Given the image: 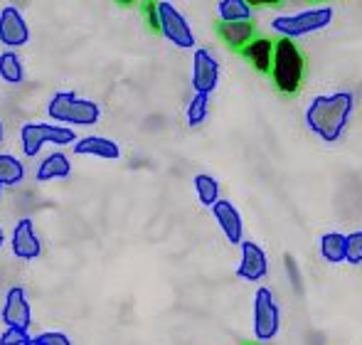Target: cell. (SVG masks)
Listing matches in <instances>:
<instances>
[{"label": "cell", "instance_id": "obj_1", "mask_svg": "<svg viewBox=\"0 0 362 345\" xmlns=\"http://www.w3.org/2000/svg\"><path fill=\"white\" fill-rule=\"evenodd\" d=\"M355 116V94L348 89L333 91V94H315L305 104L303 121L305 129L320 141V144H338L348 134L350 121Z\"/></svg>", "mask_w": 362, "mask_h": 345}, {"label": "cell", "instance_id": "obj_2", "mask_svg": "<svg viewBox=\"0 0 362 345\" xmlns=\"http://www.w3.org/2000/svg\"><path fill=\"white\" fill-rule=\"evenodd\" d=\"M335 20V8L333 5H310V8H303L298 13H286V15H276L272 18L269 28H272L274 35L284 40H300L308 37V35L323 33L333 25Z\"/></svg>", "mask_w": 362, "mask_h": 345}, {"label": "cell", "instance_id": "obj_3", "mask_svg": "<svg viewBox=\"0 0 362 345\" xmlns=\"http://www.w3.org/2000/svg\"><path fill=\"white\" fill-rule=\"evenodd\" d=\"M272 84L279 94L293 96L300 91V86L305 82V54L300 52V47L293 40H276V52H274V64H272Z\"/></svg>", "mask_w": 362, "mask_h": 345}, {"label": "cell", "instance_id": "obj_4", "mask_svg": "<svg viewBox=\"0 0 362 345\" xmlns=\"http://www.w3.org/2000/svg\"><path fill=\"white\" fill-rule=\"evenodd\" d=\"M252 333L254 343L269 345L281 333V306L276 301V293L269 286H257L252 298Z\"/></svg>", "mask_w": 362, "mask_h": 345}, {"label": "cell", "instance_id": "obj_5", "mask_svg": "<svg viewBox=\"0 0 362 345\" xmlns=\"http://www.w3.org/2000/svg\"><path fill=\"white\" fill-rule=\"evenodd\" d=\"M47 114L54 124L62 126H94L101 119L99 104L89 99H81L74 91H57L49 99Z\"/></svg>", "mask_w": 362, "mask_h": 345}, {"label": "cell", "instance_id": "obj_6", "mask_svg": "<svg viewBox=\"0 0 362 345\" xmlns=\"http://www.w3.org/2000/svg\"><path fill=\"white\" fill-rule=\"evenodd\" d=\"M74 129H67L62 124H40V121H30L20 129V144H23V153L28 158H35V156L42 151L45 144L52 146H69L76 144Z\"/></svg>", "mask_w": 362, "mask_h": 345}, {"label": "cell", "instance_id": "obj_7", "mask_svg": "<svg viewBox=\"0 0 362 345\" xmlns=\"http://www.w3.org/2000/svg\"><path fill=\"white\" fill-rule=\"evenodd\" d=\"M158 33L177 49H197L195 30L170 0H158Z\"/></svg>", "mask_w": 362, "mask_h": 345}, {"label": "cell", "instance_id": "obj_8", "mask_svg": "<svg viewBox=\"0 0 362 345\" xmlns=\"http://www.w3.org/2000/svg\"><path fill=\"white\" fill-rule=\"evenodd\" d=\"M269 276V255L259 242L244 240L239 245V264L237 279L247 283H262Z\"/></svg>", "mask_w": 362, "mask_h": 345}, {"label": "cell", "instance_id": "obj_9", "mask_svg": "<svg viewBox=\"0 0 362 345\" xmlns=\"http://www.w3.org/2000/svg\"><path fill=\"white\" fill-rule=\"evenodd\" d=\"M219 77H222L219 59L207 47H197L195 52H192V77H190L195 94L212 96L219 86Z\"/></svg>", "mask_w": 362, "mask_h": 345}, {"label": "cell", "instance_id": "obj_10", "mask_svg": "<svg viewBox=\"0 0 362 345\" xmlns=\"http://www.w3.org/2000/svg\"><path fill=\"white\" fill-rule=\"evenodd\" d=\"M30 42V28L28 20L23 18L15 5H5L0 10V45L5 49H18Z\"/></svg>", "mask_w": 362, "mask_h": 345}, {"label": "cell", "instance_id": "obj_11", "mask_svg": "<svg viewBox=\"0 0 362 345\" xmlns=\"http://www.w3.org/2000/svg\"><path fill=\"white\" fill-rule=\"evenodd\" d=\"M212 217H215V222H217L219 232H222V237L232 247H239L244 240H247V237H244V217H242L239 207L234 205L232 200L222 197V200H219L217 205L212 207Z\"/></svg>", "mask_w": 362, "mask_h": 345}, {"label": "cell", "instance_id": "obj_12", "mask_svg": "<svg viewBox=\"0 0 362 345\" xmlns=\"http://www.w3.org/2000/svg\"><path fill=\"white\" fill-rule=\"evenodd\" d=\"M3 323L8 328H23L28 331L30 323H33V311H30V303H28V296L20 286H13L5 296V303H3Z\"/></svg>", "mask_w": 362, "mask_h": 345}, {"label": "cell", "instance_id": "obj_13", "mask_svg": "<svg viewBox=\"0 0 362 345\" xmlns=\"http://www.w3.org/2000/svg\"><path fill=\"white\" fill-rule=\"evenodd\" d=\"M10 245H13V255L18 259H37L40 252H42V242H40L37 232H35V222L30 217H23V220L15 225L13 237H10Z\"/></svg>", "mask_w": 362, "mask_h": 345}, {"label": "cell", "instance_id": "obj_14", "mask_svg": "<svg viewBox=\"0 0 362 345\" xmlns=\"http://www.w3.org/2000/svg\"><path fill=\"white\" fill-rule=\"evenodd\" d=\"M274 52H276V40L257 35L247 47L242 49V57L249 62V67L259 74H272L274 64Z\"/></svg>", "mask_w": 362, "mask_h": 345}, {"label": "cell", "instance_id": "obj_15", "mask_svg": "<svg viewBox=\"0 0 362 345\" xmlns=\"http://www.w3.org/2000/svg\"><path fill=\"white\" fill-rule=\"evenodd\" d=\"M217 37L222 40L224 47L242 52L257 37V28H254V20H249V23H217Z\"/></svg>", "mask_w": 362, "mask_h": 345}, {"label": "cell", "instance_id": "obj_16", "mask_svg": "<svg viewBox=\"0 0 362 345\" xmlns=\"http://www.w3.org/2000/svg\"><path fill=\"white\" fill-rule=\"evenodd\" d=\"M74 153L76 156H94V158H106V160H116L121 158V148L116 141L104 139V136H84L74 144Z\"/></svg>", "mask_w": 362, "mask_h": 345}, {"label": "cell", "instance_id": "obj_17", "mask_svg": "<svg viewBox=\"0 0 362 345\" xmlns=\"http://www.w3.org/2000/svg\"><path fill=\"white\" fill-rule=\"evenodd\" d=\"M318 255L328 264H348V235L343 232H325L318 240Z\"/></svg>", "mask_w": 362, "mask_h": 345}, {"label": "cell", "instance_id": "obj_18", "mask_svg": "<svg viewBox=\"0 0 362 345\" xmlns=\"http://www.w3.org/2000/svg\"><path fill=\"white\" fill-rule=\"evenodd\" d=\"M69 172H72L69 158L62 153V151H54V153H49L47 158L37 165L35 177H37V182H49V180H62V177H67Z\"/></svg>", "mask_w": 362, "mask_h": 345}, {"label": "cell", "instance_id": "obj_19", "mask_svg": "<svg viewBox=\"0 0 362 345\" xmlns=\"http://www.w3.org/2000/svg\"><path fill=\"white\" fill-rule=\"evenodd\" d=\"M254 20V5L249 0H219L217 23H249Z\"/></svg>", "mask_w": 362, "mask_h": 345}, {"label": "cell", "instance_id": "obj_20", "mask_svg": "<svg viewBox=\"0 0 362 345\" xmlns=\"http://www.w3.org/2000/svg\"><path fill=\"white\" fill-rule=\"evenodd\" d=\"M192 187H195V195L202 202V207H210L212 210L222 200V185H219V180L215 175H210V172H197L192 177Z\"/></svg>", "mask_w": 362, "mask_h": 345}, {"label": "cell", "instance_id": "obj_21", "mask_svg": "<svg viewBox=\"0 0 362 345\" xmlns=\"http://www.w3.org/2000/svg\"><path fill=\"white\" fill-rule=\"evenodd\" d=\"M0 79L8 84H23L25 82V67L23 59L15 49H5L0 54Z\"/></svg>", "mask_w": 362, "mask_h": 345}, {"label": "cell", "instance_id": "obj_22", "mask_svg": "<svg viewBox=\"0 0 362 345\" xmlns=\"http://www.w3.org/2000/svg\"><path fill=\"white\" fill-rule=\"evenodd\" d=\"M25 180V165L20 158L10 153H0V185L15 187Z\"/></svg>", "mask_w": 362, "mask_h": 345}, {"label": "cell", "instance_id": "obj_23", "mask_svg": "<svg viewBox=\"0 0 362 345\" xmlns=\"http://www.w3.org/2000/svg\"><path fill=\"white\" fill-rule=\"evenodd\" d=\"M185 119L190 129H197V126L205 124L210 119V94H192L185 111Z\"/></svg>", "mask_w": 362, "mask_h": 345}, {"label": "cell", "instance_id": "obj_24", "mask_svg": "<svg viewBox=\"0 0 362 345\" xmlns=\"http://www.w3.org/2000/svg\"><path fill=\"white\" fill-rule=\"evenodd\" d=\"M284 271H286L293 293H298V296H300V293H303V274H300V267H298V262H296L293 255L284 257Z\"/></svg>", "mask_w": 362, "mask_h": 345}, {"label": "cell", "instance_id": "obj_25", "mask_svg": "<svg viewBox=\"0 0 362 345\" xmlns=\"http://www.w3.org/2000/svg\"><path fill=\"white\" fill-rule=\"evenodd\" d=\"M348 264L362 267V230H355L348 235Z\"/></svg>", "mask_w": 362, "mask_h": 345}, {"label": "cell", "instance_id": "obj_26", "mask_svg": "<svg viewBox=\"0 0 362 345\" xmlns=\"http://www.w3.org/2000/svg\"><path fill=\"white\" fill-rule=\"evenodd\" d=\"M33 338L28 336V331L23 328H8V331L0 336V345H30Z\"/></svg>", "mask_w": 362, "mask_h": 345}, {"label": "cell", "instance_id": "obj_27", "mask_svg": "<svg viewBox=\"0 0 362 345\" xmlns=\"http://www.w3.org/2000/svg\"><path fill=\"white\" fill-rule=\"evenodd\" d=\"M33 341L37 343V345H74L67 336H64V333H54V331L42 333V336L33 338Z\"/></svg>", "mask_w": 362, "mask_h": 345}, {"label": "cell", "instance_id": "obj_28", "mask_svg": "<svg viewBox=\"0 0 362 345\" xmlns=\"http://www.w3.org/2000/svg\"><path fill=\"white\" fill-rule=\"evenodd\" d=\"M144 13H146V20H148V25H151V30H158V0H146Z\"/></svg>", "mask_w": 362, "mask_h": 345}, {"label": "cell", "instance_id": "obj_29", "mask_svg": "<svg viewBox=\"0 0 362 345\" xmlns=\"http://www.w3.org/2000/svg\"><path fill=\"white\" fill-rule=\"evenodd\" d=\"M249 3L254 8H276V5H281V0H249Z\"/></svg>", "mask_w": 362, "mask_h": 345}, {"label": "cell", "instance_id": "obj_30", "mask_svg": "<svg viewBox=\"0 0 362 345\" xmlns=\"http://www.w3.org/2000/svg\"><path fill=\"white\" fill-rule=\"evenodd\" d=\"M119 5H124V8H131V5H136L139 0H116Z\"/></svg>", "mask_w": 362, "mask_h": 345}, {"label": "cell", "instance_id": "obj_31", "mask_svg": "<svg viewBox=\"0 0 362 345\" xmlns=\"http://www.w3.org/2000/svg\"><path fill=\"white\" fill-rule=\"evenodd\" d=\"M313 5H330V3H335V0H310Z\"/></svg>", "mask_w": 362, "mask_h": 345}, {"label": "cell", "instance_id": "obj_32", "mask_svg": "<svg viewBox=\"0 0 362 345\" xmlns=\"http://www.w3.org/2000/svg\"><path fill=\"white\" fill-rule=\"evenodd\" d=\"M3 136H5V129H3V121H0V144H3Z\"/></svg>", "mask_w": 362, "mask_h": 345}, {"label": "cell", "instance_id": "obj_33", "mask_svg": "<svg viewBox=\"0 0 362 345\" xmlns=\"http://www.w3.org/2000/svg\"><path fill=\"white\" fill-rule=\"evenodd\" d=\"M3 242H5V232H3V227H0V247H3Z\"/></svg>", "mask_w": 362, "mask_h": 345}, {"label": "cell", "instance_id": "obj_34", "mask_svg": "<svg viewBox=\"0 0 362 345\" xmlns=\"http://www.w3.org/2000/svg\"><path fill=\"white\" fill-rule=\"evenodd\" d=\"M0 197H3V185H0Z\"/></svg>", "mask_w": 362, "mask_h": 345}, {"label": "cell", "instance_id": "obj_35", "mask_svg": "<svg viewBox=\"0 0 362 345\" xmlns=\"http://www.w3.org/2000/svg\"><path fill=\"white\" fill-rule=\"evenodd\" d=\"M30 345H37V343H35V341H33V343H30Z\"/></svg>", "mask_w": 362, "mask_h": 345}, {"label": "cell", "instance_id": "obj_36", "mask_svg": "<svg viewBox=\"0 0 362 345\" xmlns=\"http://www.w3.org/2000/svg\"><path fill=\"white\" fill-rule=\"evenodd\" d=\"M254 345H259V343H254Z\"/></svg>", "mask_w": 362, "mask_h": 345}]
</instances>
